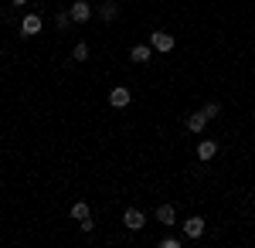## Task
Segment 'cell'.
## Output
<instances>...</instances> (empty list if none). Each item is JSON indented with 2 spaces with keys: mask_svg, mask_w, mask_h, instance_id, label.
<instances>
[{
  "mask_svg": "<svg viewBox=\"0 0 255 248\" xmlns=\"http://www.w3.org/2000/svg\"><path fill=\"white\" fill-rule=\"evenodd\" d=\"M41 27H44L41 14H24V20H20V34H24V38H34V34H41Z\"/></svg>",
  "mask_w": 255,
  "mask_h": 248,
  "instance_id": "cell-1",
  "label": "cell"
},
{
  "mask_svg": "<svg viewBox=\"0 0 255 248\" xmlns=\"http://www.w3.org/2000/svg\"><path fill=\"white\" fill-rule=\"evenodd\" d=\"M68 14H72L75 24H85V20L92 17V7H89V0H75V3L68 7Z\"/></svg>",
  "mask_w": 255,
  "mask_h": 248,
  "instance_id": "cell-2",
  "label": "cell"
},
{
  "mask_svg": "<svg viewBox=\"0 0 255 248\" xmlns=\"http://www.w3.org/2000/svg\"><path fill=\"white\" fill-rule=\"evenodd\" d=\"M150 48H157V51H174V34L153 31V34H150Z\"/></svg>",
  "mask_w": 255,
  "mask_h": 248,
  "instance_id": "cell-3",
  "label": "cell"
},
{
  "mask_svg": "<svg viewBox=\"0 0 255 248\" xmlns=\"http://www.w3.org/2000/svg\"><path fill=\"white\" fill-rule=\"evenodd\" d=\"M129 89H123V85H116V89H113V92H109V106H113V109H126V106H129Z\"/></svg>",
  "mask_w": 255,
  "mask_h": 248,
  "instance_id": "cell-4",
  "label": "cell"
},
{
  "mask_svg": "<svg viewBox=\"0 0 255 248\" xmlns=\"http://www.w3.org/2000/svg\"><path fill=\"white\" fill-rule=\"evenodd\" d=\"M123 225H126V228H129V231H139V228H143V225H146V218H143V211L129 208V211H126V214H123Z\"/></svg>",
  "mask_w": 255,
  "mask_h": 248,
  "instance_id": "cell-5",
  "label": "cell"
},
{
  "mask_svg": "<svg viewBox=\"0 0 255 248\" xmlns=\"http://www.w3.org/2000/svg\"><path fill=\"white\" fill-rule=\"evenodd\" d=\"M197 156H201V160H215L218 156V143L215 139H201V143H197Z\"/></svg>",
  "mask_w": 255,
  "mask_h": 248,
  "instance_id": "cell-6",
  "label": "cell"
},
{
  "mask_svg": "<svg viewBox=\"0 0 255 248\" xmlns=\"http://www.w3.org/2000/svg\"><path fill=\"white\" fill-rule=\"evenodd\" d=\"M184 235H187V238H201V235H204V221H201V218H187V221H184Z\"/></svg>",
  "mask_w": 255,
  "mask_h": 248,
  "instance_id": "cell-7",
  "label": "cell"
},
{
  "mask_svg": "<svg viewBox=\"0 0 255 248\" xmlns=\"http://www.w3.org/2000/svg\"><path fill=\"white\" fill-rule=\"evenodd\" d=\"M174 218H177L174 204H160V208H157V221H160V225H174Z\"/></svg>",
  "mask_w": 255,
  "mask_h": 248,
  "instance_id": "cell-8",
  "label": "cell"
},
{
  "mask_svg": "<svg viewBox=\"0 0 255 248\" xmlns=\"http://www.w3.org/2000/svg\"><path fill=\"white\" fill-rule=\"evenodd\" d=\"M204 126H208V116L204 113H191L187 116V129H191V133H201Z\"/></svg>",
  "mask_w": 255,
  "mask_h": 248,
  "instance_id": "cell-9",
  "label": "cell"
},
{
  "mask_svg": "<svg viewBox=\"0 0 255 248\" xmlns=\"http://www.w3.org/2000/svg\"><path fill=\"white\" fill-rule=\"evenodd\" d=\"M150 55H153V48H150V44H136V48L129 51V58H133L136 65H143V61H150Z\"/></svg>",
  "mask_w": 255,
  "mask_h": 248,
  "instance_id": "cell-10",
  "label": "cell"
},
{
  "mask_svg": "<svg viewBox=\"0 0 255 248\" xmlns=\"http://www.w3.org/2000/svg\"><path fill=\"white\" fill-rule=\"evenodd\" d=\"M99 17H102V20H109V24H113V20L119 17V7L113 3V0H106V3H102V10H99Z\"/></svg>",
  "mask_w": 255,
  "mask_h": 248,
  "instance_id": "cell-11",
  "label": "cell"
},
{
  "mask_svg": "<svg viewBox=\"0 0 255 248\" xmlns=\"http://www.w3.org/2000/svg\"><path fill=\"white\" fill-rule=\"evenodd\" d=\"M72 218H79V221H85V218H92V211H89V204H85V201H79V204H72Z\"/></svg>",
  "mask_w": 255,
  "mask_h": 248,
  "instance_id": "cell-12",
  "label": "cell"
},
{
  "mask_svg": "<svg viewBox=\"0 0 255 248\" xmlns=\"http://www.w3.org/2000/svg\"><path fill=\"white\" fill-rule=\"evenodd\" d=\"M72 58H75V61H89V44L79 41V44H75V51H72Z\"/></svg>",
  "mask_w": 255,
  "mask_h": 248,
  "instance_id": "cell-13",
  "label": "cell"
},
{
  "mask_svg": "<svg viewBox=\"0 0 255 248\" xmlns=\"http://www.w3.org/2000/svg\"><path fill=\"white\" fill-rule=\"evenodd\" d=\"M68 24H75V20H72V14H65V10H61L58 17H55V27H58V31H65Z\"/></svg>",
  "mask_w": 255,
  "mask_h": 248,
  "instance_id": "cell-14",
  "label": "cell"
},
{
  "mask_svg": "<svg viewBox=\"0 0 255 248\" xmlns=\"http://www.w3.org/2000/svg\"><path fill=\"white\" fill-rule=\"evenodd\" d=\"M201 113L208 116V119H215V116H221V106H218V102H208V106H204Z\"/></svg>",
  "mask_w": 255,
  "mask_h": 248,
  "instance_id": "cell-15",
  "label": "cell"
},
{
  "mask_svg": "<svg viewBox=\"0 0 255 248\" xmlns=\"http://www.w3.org/2000/svg\"><path fill=\"white\" fill-rule=\"evenodd\" d=\"M160 248H180V238H163Z\"/></svg>",
  "mask_w": 255,
  "mask_h": 248,
  "instance_id": "cell-16",
  "label": "cell"
},
{
  "mask_svg": "<svg viewBox=\"0 0 255 248\" xmlns=\"http://www.w3.org/2000/svg\"><path fill=\"white\" fill-rule=\"evenodd\" d=\"M10 3H14V7H24V3H27V0H10Z\"/></svg>",
  "mask_w": 255,
  "mask_h": 248,
  "instance_id": "cell-17",
  "label": "cell"
}]
</instances>
